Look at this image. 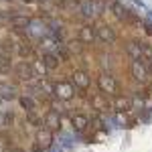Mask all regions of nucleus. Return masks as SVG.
<instances>
[{"instance_id":"obj_9","label":"nucleus","mask_w":152,"mask_h":152,"mask_svg":"<svg viewBox=\"0 0 152 152\" xmlns=\"http://www.w3.org/2000/svg\"><path fill=\"white\" fill-rule=\"evenodd\" d=\"M37 144L45 150V148H49L51 144H53V132L49 128H45V130H39L37 132Z\"/></svg>"},{"instance_id":"obj_29","label":"nucleus","mask_w":152,"mask_h":152,"mask_svg":"<svg viewBox=\"0 0 152 152\" xmlns=\"http://www.w3.org/2000/svg\"><path fill=\"white\" fill-rule=\"evenodd\" d=\"M49 152H63V150H61V146H59V144H55V142H53V144L49 146Z\"/></svg>"},{"instance_id":"obj_8","label":"nucleus","mask_w":152,"mask_h":152,"mask_svg":"<svg viewBox=\"0 0 152 152\" xmlns=\"http://www.w3.org/2000/svg\"><path fill=\"white\" fill-rule=\"evenodd\" d=\"M71 83H73L77 89L85 91V89L89 87V75H87L85 71H75V73L71 75Z\"/></svg>"},{"instance_id":"obj_7","label":"nucleus","mask_w":152,"mask_h":152,"mask_svg":"<svg viewBox=\"0 0 152 152\" xmlns=\"http://www.w3.org/2000/svg\"><path fill=\"white\" fill-rule=\"evenodd\" d=\"M110 8H112V12H114V16L120 18V20H134V18H132V14H130V10L124 6V2L114 0V2L110 4Z\"/></svg>"},{"instance_id":"obj_28","label":"nucleus","mask_w":152,"mask_h":152,"mask_svg":"<svg viewBox=\"0 0 152 152\" xmlns=\"http://www.w3.org/2000/svg\"><path fill=\"white\" fill-rule=\"evenodd\" d=\"M102 61H104V67H107V69H112V57H102Z\"/></svg>"},{"instance_id":"obj_35","label":"nucleus","mask_w":152,"mask_h":152,"mask_svg":"<svg viewBox=\"0 0 152 152\" xmlns=\"http://www.w3.org/2000/svg\"><path fill=\"white\" fill-rule=\"evenodd\" d=\"M0 99H2V97H0Z\"/></svg>"},{"instance_id":"obj_33","label":"nucleus","mask_w":152,"mask_h":152,"mask_svg":"<svg viewBox=\"0 0 152 152\" xmlns=\"http://www.w3.org/2000/svg\"><path fill=\"white\" fill-rule=\"evenodd\" d=\"M33 152H43V148H41L39 144H35V146H33Z\"/></svg>"},{"instance_id":"obj_19","label":"nucleus","mask_w":152,"mask_h":152,"mask_svg":"<svg viewBox=\"0 0 152 152\" xmlns=\"http://www.w3.org/2000/svg\"><path fill=\"white\" fill-rule=\"evenodd\" d=\"M10 69H12L10 57H8V55H2V53H0V73H2V75H6V73H10Z\"/></svg>"},{"instance_id":"obj_10","label":"nucleus","mask_w":152,"mask_h":152,"mask_svg":"<svg viewBox=\"0 0 152 152\" xmlns=\"http://www.w3.org/2000/svg\"><path fill=\"white\" fill-rule=\"evenodd\" d=\"M95 39H97L95 26L85 24V26H81V28H79V41H81V43H94Z\"/></svg>"},{"instance_id":"obj_24","label":"nucleus","mask_w":152,"mask_h":152,"mask_svg":"<svg viewBox=\"0 0 152 152\" xmlns=\"http://www.w3.org/2000/svg\"><path fill=\"white\" fill-rule=\"evenodd\" d=\"M67 49H69V53H77V55H79V53L83 51V43L79 41V39H77V41H71L69 45H67Z\"/></svg>"},{"instance_id":"obj_31","label":"nucleus","mask_w":152,"mask_h":152,"mask_svg":"<svg viewBox=\"0 0 152 152\" xmlns=\"http://www.w3.org/2000/svg\"><path fill=\"white\" fill-rule=\"evenodd\" d=\"M10 122H12V114L6 112V114H4V124H10Z\"/></svg>"},{"instance_id":"obj_23","label":"nucleus","mask_w":152,"mask_h":152,"mask_svg":"<svg viewBox=\"0 0 152 152\" xmlns=\"http://www.w3.org/2000/svg\"><path fill=\"white\" fill-rule=\"evenodd\" d=\"M8 20H10V24L14 26V28H20V26H26V23H28V18H26V16H10Z\"/></svg>"},{"instance_id":"obj_26","label":"nucleus","mask_w":152,"mask_h":152,"mask_svg":"<svg viewBox=\"0 0 152 152\" xmlns=\"http://www.w3.org/2000/svg\"><path fill=\"white\" fill-rule=\"evenodd\" d=\"M20 105H23L26 112H33V110H35V102H33L31 97H26V95H23V97H20Z\"/></svg>"},{"instance_id":"obj_2","label":"nucleus","mask_w":152,"mask_h":152,"mask_svg":"<svg viewBox=\"0 0 152 152\" xmlns=\"http://www.w3.org/2000/svg\"><path fill=\"white\" fill-rule=\"evenodd\" d=\"M24 33L28 37H33V39H43V37H47V33H49L47 23H43L41 18H28V23L24 26Z\"/></svg>"},{"instance_id":"obj_3","label":"nucleus","mask_w":152,"mask_h":152,"mask_svg":"<svg viewBox=\"0 0 152 152\" xmlns=\"http://www.w3.org/2000/svg\"><path fill=\"white\" fill-rule=\"evenodd\" d=\"M75 94V85L73 83H67V81H59L53 85V95L61 99V102H69L71 97Z\"/></svg>"},{"instance_id":"obj_6","label":"nucleus","mask_w":152,"mask_h":152,"mask_svg":"<svg viewBox=\"0 0 152 152\" xmlns=\"http://www.w3.org/2000/svg\"><path fill=\"white\" fill-rule=\"evenodd\" d=\"M14 73H16V77H18V79H23V81H31V79L35 77L33 65H31V63H26V61H20V63L16 65Z\"/></svg>"},{"instance_id":"obj_16","label":"nucleus","mask_w":152,"mask_h":152,"mask_svg":"<svg viewBox=\"0 0 152 152\" xmlns=\"http://www.w3.org/2000/svg\"><path fill=\"white\" fill-rule=\"evenodd\" d=\"M71 124H73V128L77 130V132H81V130L87 128V124H89V118L83 116V114H75V116L71 118Z\"/></svg>"},{"instance_id":"obj_17","label":"nucleus","mask_w":152,"mask_h":152,"mask_svg":"<svg viewBox=\"0 0 152 152\" xmlns=\"http://www.w3.org/2000/svg\"><path fill=\"white\" fill-rule=\"evenodd\" d=\"M55 55H57L61 61H69V57H71L67 45H63V43H57V45H55Z\"/></svg>"},{"instance_id":"obj_22","label":"nucleus","mask_w":152,"mask_h":152,"mask_svg":"<svg viewBox=\"0 0 152 152\" xmlns=\"http://www.w3.org/2000/svg\"><path fill=\"white\" fill-rule=\"evenodd\" d=\"M105 8H107V2H105V0H94V14L95 16L104 14Z\"/></svg>"},{"instance_id":"obj_30","label":"nucleus","mask_w":152,"mask_h":152,"mask_svg":"<svg viewBox=\"0 0 152 152\" xmlns=\"http://www.w3.org/2000/svg\"><path fill=\"white\" fill-rule=\"evenodd\" d=\"M144 61V59H142ZM144 65H146V71H148V75H152V61H144Z\"/></svg>"},{"instance_id":"obj_32","label":"nucleus","mask_w":152,"mask_h":152,"mask_svg":"<svg viewBox=\"0 0 152 152\" xmlns=\"http://www.w3.org/2000/svg\"><path fill=\"white\" fill-rule=\"evenodd\" d=\"M144 26H146V35L152 37V24L150 23H144Z\"/></svg>"},{"instance_id":"obj_5","label":"nucleus","mask_w":152,"mask_h":152,"mask_svg":"<svg viewBox=\"0 0 152 152\" xmlns=\"http://www.w3.org/2000/svg\"><path fill=\"white\" fill-rule=\"evenodd\" d=\"M132 77H134V81H140V83H144L148 79V71H146V65H144L142 59H134V63H132Z\"/></svg>"},{"instance_id":"obj_11","label":"nucleus","mask_w":152,"mask_h":152,"mask_svg":"<svg viewBox=\"0 0 152 152\" xmlns=\"http://www.w3.org/2000/svg\"><path fill=\"white\" fill-rule=\"evenodd\" d=\"M43 124H45L51 132H55V130L61 128V116H59L57 112H53V110H51L47 116H45V122H43Z\"/></svg>"},{"instance_id":"obj_25","label":"nucleus","mask_w":152,"mask_h":152,"mask_svg":"<svg viewBox=\"0 0 152 152\" xmlns=\"http://www.w3.org/2000/svg\"><path fill=\"white\" fill-rule=\"evenodd\" d=\"M142 59L144 61H152V45L150 43H142Z\"/></svg>"},{"instance_id":"obj_21","label":"nucleus","mask_w":152,"mask_h":152,"mask_svg":"<svg viewBox=\"0 0 152 152\" xmlns=\"http://www.w3.org/2000/svg\"><path fill=\"white\" fill-rule=\"evenodd\" d=\"M49 35L53 37L55 41H61V37H63V26L57 23H53L51 24V28H49Z\"/></svg>"},{"instance_id":"obj_12","label":"nucleus","mask_w":152,"mask_h":152,"mask_svg":"<svg viewBox=\"0 0 152 152\" xmlns=\"http://www.w3.org/2000/svg\"><path fill=\"white\" fill-rule=\"evenodd\" d=\"M114 110H116L118 114H126L132 110V99L130 97H122V95H118L116 102H114Z\"/></svg>"},{"instance_id":"obj_4","label":"nucleus","mask_w":152,"mask_h":152,"mask_svg":"<svg viewBox=\"0 0 152 152\" xmlns=\"http://www.w3.org/2000/svg\"><path fill=\"white\" fill-rule=\"evenodd\" d=\"M95 33H97V41H102L104 45H112V43H116V31L110 26V24H102L99 28H95Z\"/></svg>"},{"instance_id":"obj_14","label":"nucleus","mask_w":152,"mask_h":152,"mask_svg":"<svg viewBox=\"0 0 152 152\" xmlns=\"http://www.w3.org/2000/svg\"><path fill=\"white\" fill-rule=\"evenodd\" d=\"M59 61H61V59H59L55 53H45V55H43V65H45L47 71H55L59 67Z\"/></svg>"},{"instance_id":"obj_15","label":"nucleus","mask_w":152,"mask_h":152,"mask_svg":"<svg viewBox=\"0 0 152 152\" xmlns=\"http://www.w3.org/2000/svg\"><path fill=\"white\" fill-rule=\"evenodd\" d=\"M126 53L130 55V59L134 61V59H142V43L138 41H132L126 45Z\"/></svg>"},{"instance_id":"obj_27","label":"nucleus","mask_w":152,"mask_h":152,"mask_svg":"<svg viewBox=\"0 0 152 152\" xmlns=\"http://www.w3.org/2000/svg\"><path fill=\"white\" fill-rule=\"evenodd\" d=\"M12 51H14V43L6 39V41L2 43V55H8V57H10V53H12Z\"/></svg>"},{"instance_id":"obj_36","label":"nucleus","mask_w":152,"mask_h":152,"mask_svg":"<svg viewBox=\"0 0 152 152\" xmlns=\"http://www.w3.org/2000/svg\"><path fill=\"white\" fill-rule=\"evenodd\" d=\"M0 24H2V23H0Z\"/></svg>"},{"instance_id":"obj_20","label":"nucleus","mask_w":152,"mask_h":152,"mask_svg":"<svg viewBox=\"0 0 152 152\" xmlns=\"http://www.w3.org/2000/svg\"><path fill=\"white\" fill-rule=\"evenodd\" d=\"M16 51H18V55H20V57H28V55L33 53V47H31V43H28V41H23V43H18Z\"/></svg>"},{"instance_id":"obj_18","label":"nucleus","mask_w":152,"mask_h":152,"mask_svg":"<svg viewBox=\"0 0 152 152\" xmlns=\"http://www.w3.org/2000/svg\"><path fill=\"white\" fill-rule=\"evenodd\" d=\"M0 97H4V99H14L16 97V87L14 85H8V83H4L2 87H0Z\"/></svg>"},{"instance_id":"obj_34","label":"nucleus","mask_w":152,"mask_h":152,"mask_svg":"<svg viewBox=\"0 0 152 152\" xmlns=\"http://www.w3.org/2000/svg\"><path fill=\"white\" fill-rule=\"evenodd\" d=\"M8 152H23V150H20V148H10Z\"/></svg>"},{"instance_id":"obj_1","label":"nucleus","mask_w":152,"mask_h":152,"mask_svg":"<svg viewBox=\"0 0 152 152\" xmlns=\"http://www.w3.org/2000/svg\"><path fill=\"white\" fill-rule=\"evenodd\" d=\"M97 87H99V91L104 95H116L120 91V83L118 79L112 75V73H102L99 77H97Z\"/></svg>"},{"instance_id":"obj_13","label":"nucleus","mask_w":152,"mask_h":152,"mask_svg":"<svg viewBox=\"0 0 152 152\" xmlns=\"http://www.w3.org/2000/svg\"><path fill=\"white\" fill-rule=\"evenodd\" d=\"M77 10H79V14H81L83 18H91V16H95L94 14V0H79Z\"/></svg>"}]
</instances>
